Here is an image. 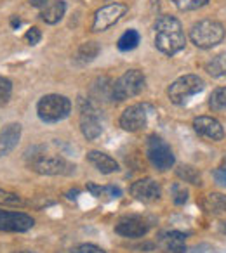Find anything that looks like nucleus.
I'll return each mask as SVG.
<instances>
[{
  "instance_id": "obj_22",
  "label": "nucleus",
  "mask_w": 226,
  "mask_h": 253,
  "mask_svg": "<svg viewBox=\"0 0 226 253\" xmlns=\"http://www.w3.org/2000/svg\"><path fill=\"white\" fill-rule=\"evenodd\" d=\"M205 71H207L211 77H216V78L226 77V52H221L212 57V59L205 64Z\"/></svg>"
},
{
  "instance_id": "obj_19",
  "label": "nucleus",
  "mask_w": 226,
  "mask_h": 253,
  "mask_svg": "<svg viewBox=\"0 0 226 253\" xmlns=\"http://www.w3.org/2000/svg\"><path fill=\"white\" fill-rule=\"evenodd\" d=\"M113 82L106 77H99L91 85V97L94 101H112Z\"/></svg>"
},
{
  "instance_id": "obj_21",
  "label": "nucleus",
  "mask_w": 226,
  "mask_h": 253,
  "mask_svg": "<svg viewBox=\"0 0 226 253\" xmlns=\"http://www.w3.org/2000/svg\"><path fill=\"white\" fill-rule=\"evenodd\" d=\"M204 210L207 213L212 215H219V213H226V194L221 193H211L204 198Z\"/></svg>"
},
{
  "instance_id": "obj_6",
  "label": "nucleus",
  "mask_w": 226,
  "mask_h": 253,
  "mask_svg": "<svg viewBox=\"0 0 226 253\" xmlns=\"http://www.w3.org/2000/svg\"><path fill=\"white\" fill-rule=\"evenodd\" d=\"M205 87V82L202 80L198 75H184L174 80L167 88V95H169L170 102L177 106H183L190 101V97L197 95Z\"/></svg>"
},
{
  "instance_id": "obj_34",
  "label": "nucleus",
  "mask_w": 226,
  "mask_h": 253,
  "mask_svg": "<svg viewBox=\"0 0 226 253\" xmlns=\"http://www.w3.org/2000/svg\"><path fill=\"white\" fill-rule=\"evenodd\" d=\"M30 2V5H32V7H39V9H42L44 5L47 4V2H51V0H28Z\"/></svg>"
},
{
  "instance_id": "obj_30",
  "label": "nucleus",
  "mask_w": 226,
  "mask_h": 253,
  "mask_svg": "<svg viewBox=\"0 0 226 253\" xmlns=\"http://www.w3.org/2000/svg\"><path fill=\"white\" fill-rule=\"evenodd\" d=\"M179 11H197V9L204 7L209 0H172Z\"/></svg>"
},
{
  "instance_id": "obj_5",
  "label": "nucleus",
  "mask_w": 226,
  "mask_h": 253,
  "mask_svg": "<svg viewBox=\"0 0 226 253\" xmlns=\"http://www.w3.org/2000/svg\"><path fill=\"white\" fill-rule=\"evenodd\" d=\"M146 85V78L143 71L139 70H129L122 75L120 78L113 82V92H112V101L122 102L125 99L136 97L141 94L143 88Z\"/></svg>"
},
{
  "instance_id": "obj_38",
  "label": "nucleus",
  "mask_w": 226,
  "mask_h": 253,
  "mask_svg": "<svg viewBox=\"0 0 226 253\" xmlns=\"http://www.w3.org/2000/svg\"><path fill=\"white\" fill-rule=\"evenodd\" d=\"M12 253H32V252H28V250H21V252H12Z\"/></svg>"
},
{
  "instance_id": "obj_25",
  "label": "nucleus",
  "mask_w": 226,
  "mask_h": 253,
  "mask_svg": "<svg viewBox=\"0 0 226 253\" xmlns=\"http://www.w3.org/2000/svg\"><path fill=\"white\" fill-rule=\"evenodd\" d=\"M209 108L212 111H223L226 109V87H218L209 97Z\"/></svg>"
},
{
  "instance_id": "obj_1",
  "label": "nucleus",
  "mask_w": 226,
  "mask_h": 253,
  "mask_svg": "<svg viewBox=\"0 0 226 253\" xmlns=\"http://www.w3.org/2000/svg\"><path fill=\"white\" fill-rule=\"evenodd\" d=\"M155 47L166 56H174L186 47L183 26L174 16L164 14L155 23Z\"/></svg>"
},
{
  "instance_id": "obj_27",
  "label": "nucleus",
  "mask_w": 226,
  "mask_h": 253,
  "mask_svg": "<svg viewBox=\"0 0 226 253\" xmlns=\"http://www.w3.org/2000/svg\"><path fill=\"white\" fill-rule=\"evenodd\" d=\"M0 205H4V207H23L25 201L18 193L0 189Z\"/></svg>"
},
{
  "instance_id": "obj_15",
  "label": "nucleus",
  "mask_w": 226,
  "mask_h": 253,
  "mask_svg": "<svg viewBox=\"0 0 226 253\" xmlns=\"http://www.w3.org/2000/svg\"><path fill=\"white\" fill-rule=\"evenodd\" d=\"M21 139V125L19 123H7L0 130V156H5L18 146Z\"/></svg>"
},
{
  "instance_id": "obj_28",
  "label": "nucleus",
  "mask_w": 226,
  "mask_h": 253,
  "mask_svg": "<svg viewBox=\"0 0 226 253\" xmlns=\"http://www.w3.org/2000/svg\"><path fill=\"white\" fill-rule=\"evenodd\" d=\"M12 95V82L5 77H0V108L9 104Z\"/></svg>"
},
{
  "instance_id": "obj_10",
  "label": "nucleus",
  "mask_w": 226,
  "mask_h": 253,
  "mask_svg": "<svg viewBox=\"0 0 226 253\" xmlns=\"http://www.w3.org/2000/svg\"><path fill=\"white\" fill-rule=\"evenodd\" d=\"M35 225V220L23 211L0 210V231L5 232H26Z\"/></svg>"
},
{
  "instance_id": "obj_35",
  "label": "nucleus",
  "mask_w": 226,
  "mask_h": 253,
  "mask_svg": "<svg viewBox=\"0 0 226 253\" xmlns=\"http://www.w3.org/2000/svg\"><path fill=\"white\" fill-rule=\"evenodd\" d=\"M19 25H21V19H19L18 16H12V18H11V26H12V28L16 30Z\"/></svg>"
},
{
  "instance_id": "obj_33",
  "label": "nucleus",
  "mask_w": 226,
  "mask_h": 253,
  "mask_svg": "<svg viewBox=\"0 0 226 253\" xmlns=\"http://www.w3.org/2000/svg\"><path fill=\"white\" fill-rule=\"evenodd\" d=\"M212 177H214L216 184L221 187H226V167H219L212 172Z\"/></svg>"
},
{
  "instance_id": "obj_23",
  "label": "nucleus",
  "mask_w": 226,
  "mask_h": 253,
  "mask_svg": "<svg viewBox=\"0 0 226 253\" xmlns=\"http://www.w3.org/2000/svg\"><path fill=\"white\" fill-rule=\"evenodd\" d=\"M99 43L98 42H84L77 50V61L80 63H91L98 57L99 54Z\"/></svg>"
},
{
  "instance_id": "obj_3",
  "label": "nucleus",
  "mask_w": 226,
  "mask_h": 253,
  "mask_svg": "<svg viewBox=\"0 0 226 253\" xmlns=\"http://www.w3.org/2000/svg\"><path fill=\"white\" fill-rule=\"evenodd\" d=\"M71 113V101L66 95L47 94L37 102V115L46 123H57L68 118Z\"/></svg>"
},
{
  "instance_id": "obj_26",
  "label": "nucleus",
  "mask_w": 226,
  "mask_h": 253,
  "mask_svg": "<svg viewBox=\"0 0 226 253\" xmlns=\"http://www.w3.org/2000/svg\"><path fill=\"white\" fill-rule=\"evenodd\" d=\"M177 177L179 179H183L184 182H190V184H195V186H200L202 184V177L200 173H198L197 169H193V167H179V169L176 170Z\"/></svg>"
},
{
  "instance_id": "obj_17",
  "label": "nucleus",
  "mask_w": 226,
  "mask_h": 253,
  "mask_svg": "<svg viewBox=\"0 0 226 253\" xmlns=\"http://www.w3.org/2000/svg\"><path fill=\"white\" fill-rule=\"evenodd\" d=\"M87 162L91 163L98 172L105 173V175L118 172V163L115 162L112 156L106 155V153H103V151H89Z\"/></svg>"
},
{
  "instance_id": "obj_20",
  "label": "nucleus",
  "mask_w": 226,
  "mask_h": 253,
  "mask_svg": "<svg viewBox=\"0 0 226 253\" xmlns=\"http://www.w3.org/2000/svg\"><path fill=\"white\" fill-rule=\"evenodd\" d=\"M87 191L94 198L103 200V201H113L122 196L120 187H117V186H98V184H94V182H89Z\"/></svg>"
},
{
  "instance_id": "obj_16",
  "label": "nucleus",
  "mask_w": 226,
  "mask_h": 253,
  "mask_svg": "<svg viewBox=\"0 0 226 253\" xmlns=\"http://www.w3.org/2000/svg\"><path fill=\"white\" fill-rule=\"evenodd\" d=\"M186 234L181 231H166L159 234V245L169 253H184L186 252Z\"/></svg>"
},
{
  "instance_id": "obj_4",
  "label": "nucleus",
  "mask_w": 226,
  "mask_h": 253,
  "mask_svg": "<svg viewBox=\"0 0 226 253\" xmlns=\"http://www.w3.org/2000/svg\"><path fill=\"white\" fill-rule=\"evenodd\" d=\"M28 167L40 175H71L77 169L59 155H33Z\"/></svg>"
},
{
  "instance_id": "obj_13",
  "label": "nucleus",
  "mask_w": 226,
  "mask_h": 253,
  "mask_svg": "<svg viewBox=\"0 0 226 253\" xmlns=\"http://www.w3.org/2000/svg\"><path fill=\"white\" fill-rule=\"evenodd\" d=\"M131 191V196L138 201H143V203H153L157 201L160 196H162V189H160L159 182L150 177L146 179H139L129 187Z\"/></svg>"
},
{
  "instance_id": "obj_14",
  "label": "nucleus",
  "mask_w": 226,
  "mask_h": 253,
  "mask_svg": "<svg viewBox=\"0 0 226 253\" xmlns=\"http://www.w3.org/2000/svg\"><path fill=\"white\" fill-rule=\"evenodd\" d=\"M193 128L200 137L207 139V141H223L225 137V128L223 125L212 116H197L193 120Z\"/></svg>"
},
{
  "instance_id": "obj_9",
  "label": "nucleus",
  "mask_w": 226,
  "mask_h": 253,
  "mask_svg": "<svg viewBox=\"0 0 226 253\" xmlns=\"http://www.w3.org/2000/svg\"><path fill=\"white\" fill-rule=\"evenodd\" d=\"M127 12V5L125 4H108L105 7L98 9L94 12V19H92V26L91 30L94 33H101V32H106L110 30L112 26H115L122 18L125 16Z\"/></svg>"
},
{
  "instance_id": "obj_8",
  "label": "nucleus",
  "mask_w": 226,
  "mask_h": 253,
  "mask_svg": "<svg viewBox=\"0 0 226 253\" xmlns=\"http://www.w3.org/2000/svg\"><path fill=\"white\" fill-rule=\"evenodd\" d=\"M80 108V130L87 141H96L103 134V126L99 123L98 108L92 104L91 99H80L78 101Z\"/></svg>"
},
{
  "instance_id": "obj_12",
  "label": "nucleus",
  "mask_w": 226,
  "mask_h": 253,
  "mask_svg": "<svg viewBox=\"0 0 226 253\" xmlns=\"http://www.w3.org/2000/svg\"><path fill=\"white\" fill-rule=\"evenodd\" d=\"M150 231V224L141 217H124L117 222L115 225V232L122 238H131V239H139L145 238Z\"/></svg>"
},
{
  "instance_id": "obj_2",
  "label": "nucleus",
  "mask_w": 226,
  "mask_h": 253,
  "mask_svg": "<svg viewBox=\"0 0 226 253\" xmlns=\"http://www.w3.org/2000/svg\"><path fill=\"white\" fill-rule=\"evenodd\" d=\"M225 35V26L214 19H200L190 28V40L198 49H212L219 45Z\"/></svg>"
},
{
  "instance_id": "obj_36",
  "label": "nucleus",
  "mask_w": 226,
  "mask_h": 253,
  "mask_svg": "<svg viewBox=\"0 0 226 253\" xmlns=\"http://www.w3.org/2000/svg\"><path fill=\"white\" fill-rule=\"evenodd\" d=\"M77 196H78V189H71V191H68V193H66L68 200H77Z\"/></svg>"
},
{
  "instance_id": "obj_32",
  "label": "nucleus",
  "mask_w": 226,
  "mask_h": 253,
  "mask_svg": "<svg viewBox=\"0 0 226 253\" xmlns=\"http://www.w3.org/2000/svg\"><path fill=\"white\" fill-rule=\"evenodd\" d=\"M25 40L30 43V45H37V43L42 40V33H40V30L37 28V26H32V28L26 32L25 35Z\"/></svg>"
},
{
  "instance_id": "obj_24",
  "label": "nucleus",
  "mask_w": 226,
  "mask_h": 253,
  "mask_svg": "<svg viewBox=\"0 0 226 253\" xmlns=\"http://www.w3.org/2000/svg\"><path fill=\"white\" fill-rule=\"evenodd\" d=\"M139 40H141L139 39V33L136 32V30H129V32H125L124 35L118 39L117 47L122 52H127V50H132L139 45Z\"/></svg>"
},
{
  "instance_id": "obj_37",
  "label": "nucleus",
  "mask_w": 226,
  "mask_h": 253,
  "mask_svg": "<svg viewBox=\"0 0 226 253\" xmlns=\"http://www.w3.org/2000/svg\"><path fill=\"white\" fill-rule=\"evenodd\" d=\"M219 229H221V232H226V222H221V225H219Z\"/></svg>"
},
{
  "instance_id": "obj_29",
  "label": "nucleus",
  "mask_w": 226,
  "mask_h": 253,
  "mask_svg": "<svg viewBox=\"0 0 226 253\" xmlns=\"http://www.w3.org/2000/svg\"><path fill=\"white\" fill-rule=\"evenodd\" d=\"M170 193H172V201L176 205H184L188 201V196H190V193H188V189L184 187V184H181V182L172 184Z\"/></svg>"
},
{
  "instance_id": "obj_11",
  "label": "nucleus",
  "mask_w": 226,
  "mask_h": 253,
  "mask_svg": "<svg viewBox=\"0 0 226 253\" xmlns=\"http://www.w3.org/2000/svg\"><path fill=\"white\" fill-rule=\"evenodd\" d=\"M148 123V113L143 104H132L124 109L120 115V126L125 132L143 130Z\"/></svg>"
},
{
  "instance_id": "obj_31",
  "label": "nucleus",
  "mask_w": 226,
  "mask_h": 253,
  "mask_svg": "<svg viewBox=\"0 0 226 253\" xmlns=\"http://www.w3.org/2000/svg\"><path fill=\"white\" fill-rule=\"evenodd\" d=\"M66 253H106V252L103 248H99V246L92 245V243H84V245H78L75 248L68 250Z\"/></svg>"
},
{
  "instance_id": "obj_18",
  "label": "nucleus",
  "mask_w": 226,
  "mask_h": 253,
  "mask_svg": "<svg viewBox=\"0 0 226 253\" xmlns=\"http://www.w3.org/2000/svg\"><path fill=\"white\" fill-rule=\"evenodd\" d=\"M64 12H66V2L64 0H51L40 9V19L46 25H56L63 19Z\"/></svg>"
},
{
  "instance_id": "obj_7",
  "label": "nucleus",
  "mask_w": 226,
  "mask_h": 253,
  "mask_svg": "<svg viewBox=\"0 0 226 253\" xmlns=\"http://www.w3.org/2000/svg\"><path fill=\"white\" fill-rule=\"evenodd\" d=\"M146 156H148L153 169L160 170V172L170 170L174 167V163H176L170 146L159 135H150L148 137V141H146Z\"/></svg>"
}]
</instances>
